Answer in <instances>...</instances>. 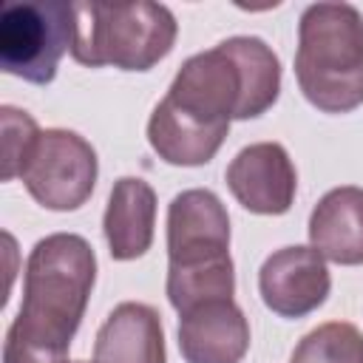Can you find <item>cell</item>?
Here are the masks:
<instances>
[{"label":"cell","instance_id":"1","mask_svg":"<svg viewBox=\"0 0 363 363\" xmlns=\"http://www.w3.org/2000/svg\"><path fill=\"white\" fill-rule=\"evenodd\" d=\"M96 281L94 247L77 233L34 244L23 272V303L3 343V363H68Z\"/></svg>","mask_w":363,"mask_h":363},{"label":"cell","instance_id":"2","mask_svg":"<svg viewBox=\"0 0 363 363\" xmlns=\"http://www.w3.org/2000/svg\"><path fill=\"white\" fill-rule=\"evenodd\" d=\"M281 94L278 54L261 37H227L182 62L164 99L179 111L207 122L255 119Z\"/></svg>","mask_w":363,"mask_h":363},{"label":"cell","instance_id":"3","mask_svg":"<svg viewBox=\"0 0 363 363\" xmlns=\"http://www.w3.org/2000/svg\"><path fill=\"white\" fill-rule=\"evenodd\" d=\"M295 77L306 102L323 113H349L363 105V14L352 3L303 9Z\"/></svg>","mask_w":363,"mask_h":363},{"label":"cell","instance_id":"4","mask_svg":"<svg viewBox=\"0 0 363 363\" xmlns=\"http://www.w3.org/2000/svg\"><path fill=\"white\" fill-rule=\"evenodd\" d=\"M179 26L162 3H74L71 57L79 65L150 71L173 51Z\"/></svg>","mask_w":363,"mask_h":363},{"label":"cell","instance_id":"5","mask_svg":"<svg viewBox=\"0 0 363 363\" xmlns=\"http://www.w3.org/2000/svg\"><path fill=\"white\" fill-rule=\"evenodd\" d=\"M74 43V3L26 0L0 9V68L31 85H48Z\"/></svg>","mask_w":363,"mask_h":363},{"label":"cell","instance_id":"6","mask_svg":"<svg viewBox=\"0 0 363 363\" xmlns=\"http://www.w3.org/2000/svg\"><path fill=\"white\" fill-rule=\"evenodd\" d=\"M96 173L99 162L88 139L65 128H48L40 130L20 179L37 204L68 213L91 199Z\"/></svg>","mask_w":363,"mask_h":363},{"label":"cell","instance_id":"7","mask_svg":"<svg viewBox=\"0 0 363 363\" xmlns=\"http://www.w3.org/2000/svg\"><path fill=\"white\" fill-rule=\"evenodd\" d=\"M230 258V216L213 190L193 187L167 207V264H207Z\"/></svg>","mask_w":363,"mask_h":363},{"label":"cell","instance_id":"8","mask_svg":"<svg viewBox=\"0 0 363 363\" xmlns=\"http://www.w3.org/2000/svg\"><path fill=\"white\" fill-rule=\"evenodd\" d=\"M332 289L326 258L312 247H281L258 269V292L281 318H303L323 306Z\"/></svg>","mask_w":363,"mask_h":363},{"label":"cell","instance_id":"9","mask_svg":"<svg viewBox=\"0 0 363 363\" xmlns=\"http://www.w3.org/2000/svg\"><path fill=\"white\" fill-rule=\"evenodd\" d=\"M227 187L235 201L258 216H284L298 190V173L284 145L255 142L235 153L227 164Z\"/></svg>","mask_w":363,"mask_h":363},{"label":"cell","instance_id":"10","mask_svg":"<svg viewBox=\"0 0 363 363\" xmlns=\"http://www.w3.org/2000/svg\"><path fill=\"white\" fill-rule=\"evenodd\" d=\"M179 349L187 363H241L250 349V323L241 306L230 298L182 312Z\"/></svg>","mask_w":363,"mask_h":363},{"label":"cell","instance_id":"11","mask_svg":"<svg viewBox=\"0 0 363 363\" xmlns=\"http://www.w3.org/2000/svg\"><path fill=\"white\" fill-rule=\"evenodd\" d=\"M94 363H167L159 312L139 301L113 306L96 332Z\"/></svg>","mask_w":363,"mask_h":363},{"label":"cell","instance_id":"12","mask_svg":"<svg viewBox=\"0 0 363 363\" xmlns=\"http://www.w3.org/2000/svg\"><path fill=\"white\" fill-rule=\"evenodd\" d=\"M156 227V193L139 176H122L108 196L102 216L105 241L113 261L142 258L153 244Z\"/></svg>","mask_w":363,"mask_h":363},{"label":"cell","instance_id":"13","mask_svg":"<svg viewBox=\"0 0 363 363\" xmlns=\"http://www.w3.org/2000/svg\"><path fill=\"white\" fill-rule=\"evenodd\" d=\"M309 244L340 267L363 264V187L329 190L309 216Z\"/></svg>","mask_w":363,"mask_h":363},{"label":"cell","instance_id":"14","mask_svg":"<svg viewBox=\"0 0 363 363\" xmlns=\"http://www.w3.org/2000/svg\"><path fill=\"white\" fill-rule=\"evenodd\" d=\"M227 125H207L162 96L147 119V142L159 159L179 167L207 164L227 139Z\"/></svg>","mask_w":363,"mask_h":363},{"label":"cell","instance_id":"15","mask_svg":"<svg viewBox=\"0 0 363 363\" xmlns=\"http://www.w3.org/2000/svg\"><path fill=\"white\" fill-rule=\"evenodd\" d=\"M164 292L170 306L182 315L210 301H230L235 292V269L233 258H218L207 264H167Z\"/></svg>","mask_w":363,"mask_h":363},{"label":"cell","instance_id":"16","mask_svg":"<svg viewBox=\"0 0 363 363\" xmlns=\"http://www.w3.org/2000/svg\"><path fill=\"white\" fill-rule=\"evenodd\" d=\"M289 363H363V332L349 320H329L306 332Z\"/></svg>","mask_w":363,"mask_h":363},{"label":"cell","instance_id":"17","mask_svg":"<svg viewBox=\"0 0 363 363\" xmlns=\"http://www.w3.org/2000/svg\"><path fill=\"white\" fill-rule=\"evenodd\" d=\"M0 125H3V182H11L23 173V164L40 136L37 122L11 105L0 108Z\"/></svg>","mask_w":363,"mask_h":363},{"label":"cell","instance_id":"18","mask_svg":"<svg viewBox=\"0 0 363 363\" xmlns=\"http://www.w3.org/2000/svg\"><path fill=\"white\" fill-rule=\"evenodd\" d=\"M74 363H88V360H74Z\"/></svg>","mask_w":363,"mask_h":363}]
</instances>
